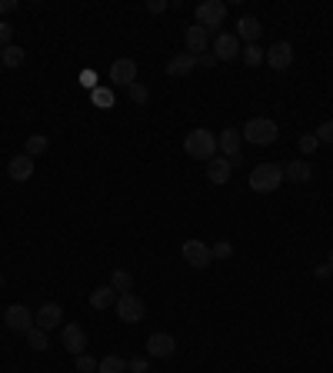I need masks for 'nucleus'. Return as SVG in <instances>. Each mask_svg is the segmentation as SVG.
<instances>
[{
  "label": "nucleus",
  "mask_w": 333,
  "mask_h": 373,
  "mask_svg": "<svg viewBox=\"0 0 333 373\" xmlns=\"http://www.w3.org/2000/svg\"><path fill=\"white\" fill-rule=\"evenodd\" d=\"M184 150L193 157V160H213L217 150H220V144H217V133L197 127V131H190L184 137Z\"/></svg>",
  "instance_id": "nucleus-1"
},
{
  "label": "nucleus",
  "mask_w": 333,
  "mask_h": 373,
  "mask_svg": "<svg viewBox=\"0 0 333 373\" xmlns=\"http://www.w3.org/2000/svg\"><path fill=\"white\" fill-rule=\"evenodd\" d=\"M240 137H247V144L270 147L280 137V127H277V120H270V117H254V120H247V127L240 131Z\"/></svg>",
  "instance_id": "nucleus-2"
},
{
  "label": "nucleus",
  "mask_w": 333,
  "mask_h": 373,
  "mask_svg": "<svg viewBox=\"0 0 333 373\" xmlns=\"http://www.w3.org/2000/svg\"><path fill=\"white\" fill-rule=\"evenodd\" d=\"M280 184H283V167L277 164H257L250 170V190L257 193H274Z\"/></svg>",
  "instance_id": "nucleus-3"
},
{
  "label": "nucleus",
  "mask_w": 333,
  "mask_h": 373,
  "mask_svg": "<svg viewBox=\"0 0 333 373\" xmlns=\"http://www.w3.org/2000/svg\"><path fill=\"white\" fill-rule=\"evenodd\" d=\"M223 17H227V3H220V0H204V3H197V23H200L204 30L220 27Z\"/></svg>",
  "instance_id": "nucleus-4"
},
{
  "label": "nucleus",
  "mask_w": 333,
  "mask_h": 373,
  "mask_svg": "<svg viewBox=\"0 0 333 373\" xmlns=\"http://www.w3.org/2000/svg\"><path fill=\"white\" fill-rule=\"evenodd\" d=\"M147 314V307H144V300L137 297V294H120L117 297V317L124 320V323H140Z\"/></svg>",
  "instance_id": "nucleus-5"
},
{
  "label": "nucleus",
  "mask_w": 333,
  "mask_h": 373,
  "mask_svg": "<svg viewBox=\"0 0 333 373\" xmlns=\"http://www.w3.org/2000/svg\"><path fill=\"white\" fill-rule=\"evenodd\" d=\"M60 347L74 356L87 354V330H84L80 323H67V327L60 330Z\"/></svg>",
  "instance_id": "nucleus-6"
},
{
  "label": "nucleus",
  "mask_w": 333,
  "mask_h": 373,
  "mask_svg": "<svg viewBox=\"0 0 333 373\" xmlns=\"http://www.w3.org/2000/svg\"><path fill=\"white\" fill-rule=\"evenodd\" d=\"M184 260L193 267V270H207L210 267V260H213V254H210V247H207L204 240H184Z\"/></svg>",
  "instance_id": "nucleus-7"
},
{
  "label": "nucleus",
  "mask_w": 333,
  "mask_h": 373,
  "mask_svg": "<svg viewBox=\"0 0 333 373\" xmlns=\"http://www.w3.org/2000/svg\"><path fill=\"white\" fill-rule=\"evenodd\" d=\"M3 323H7V330H14V334H27V330L34 327V314H30L23 303H14V307H7Z\"/></svg>",
  "instance_id": "nucleus-8"
},
{
  "label": "nucleus",
  "mask_w": 333,
  "mask_h": 373,
  "mask_svg": "<svg viewBox=\"0 0 333 373\" xmlns=\"http://www.w3.org/2000/svg\"><path fill=\"white\" fill-rule=\"evenodd\" d=\"M220 153H227V160H230V167H237V164H243V157H240V144H243V137L240 131H234V127H227V131L220 133Z\"/></svg>",
  "instance_id": "nucleus-9"
},
{
  "label": "nucleus",
  "mask_w": 333,
  "mask_h": 373,
  "mask_svg": "<svg viewBox=\"0 0 333 373\" xmlns=\"http://www.w3.org/2000/svg\"><path fill=\"white\" fill-rule=\"evenodd\" d=\"M111 80L117 84V87H130V84H137V60H130V57L113 60L111 64Z\"/></svg>",
  "instance_id": "nucleus-10"
},
{
  "label": "nucleus",
  "mask_w": 333,
  "mask_h": 373,
  "mask_svg": "<svg viewBox=\"0 0 333 373\" xmlns=\"http://www.w3.org/2000/svg\"><path fill=\"white\" fill-rule=\"evenodd\" d=\"M7 177H10V180H17V184L30 180V177H34V157H27V153L10 157V160H7Z\"/></svg>",
  "instance_id": "nucleus-11"
},
{
  "label": "nucleus",
  "mask_w": 333,
  "mask_h": 373,
  "mask_svg": "<svg viewBox=\"0 0 333 373\" xmlns=\"http://www.w3.org/2000/svg\"><path fill=\"white\" fill-rule=\"evenodd\" d=\"M267 64H270L274 70H287V67L294 64V47H290L287 40H277V44L267 50Z\"/></svg>",
  "instance_id": "nucleus-12"
},
{
  "label": "nucleus",
  "mask_w": 333,
  "mask_h": 373,
  "mask_svg": "<svg viewBox=\"0 0 333 373\" xmlns=\"http://www.w3.org/2000/svg\"><path fill=\"white\" fill-rule=\"evenodd\" d=\"M173 350H177V340H173L170 334H150L147 336V354L150 356L166 360V356H173Z\"/></svg>",
  "instance_id": "nucleus-13"
},
{
  "label": "nucleus",
  "mask_w": 333,
  "mask_h": 373,
  "mask_svg": "<svg viewBox=\"0 0 333 373\" xmlns=\"http://www.w3.org/2000/svg\"><path fill=\"white\" fill-rule=\"evenodd\" d=\"M193 67H197V57L193 54H173L166 60V77H190L193 74Z\"/></svg>",
  "instance_id": "nucleus-14"
},
{
  "label": "nucleus",
  "mask_w": 333,
  "mask_h": 373,
  "mask_svg": "<svg viewBox=\"0 0 333 373\" xmlns=\"http://www.w3.org/2000/svg\"><path fill=\"white\" fill-rule=\"evenodd\" d=\"M60 320H64L60 303H44V307L37 310V317H34V327H40V330H54V327H60Z\"/></svg>",
  "instance_id": "nucleus-15"
},
{
  "label": "nucleus",
  "mask_w": 333,
  "mask_h": 373,
  "mask_svg": "<svg viewBox=\"0 0 333 373\" xmlns=\"http://www.w3.org/2000/svg\"><path fill=\"white\" fill-rule=\"evenodd\" d=\"M213 50H217V60H234V57H240V40H237V34H217Z\"/></svg>",
  "instance_id": "nucleus-16"
},
{
  "label": "nucleus",
  "mask_w": 333,
  "mask_h": 373,
  "mask_svg": "<svg viewBox=\"0 0 333 373\" xmlns=\"http://www.w3.org/2000/svg\"><path fill=\"white\" fill-rule=\"evenodd\" d=\"M230 173H234L230 160H223V157H213V160H207V180H210V184L223 186L227 180H230Z\"/></svg>",
  "instance_id": "nucleus-17"
},
{
  "label": "nucleus",
  "mask_w": 333,
  "mask_h": 373,
  "mask_svg": "<svg viewBox=\"0 0 333 373\" xmlns=\"http://www.w3.org/2000/svg\"><path fill=\"white\" fill-rule=\"evenodd\" d=\"M263 34L257 17H240L237 20V40H247V44H257V37Z\"/></svg>",
  "instance_id": "nucleus-18"
},
{
  "label": "nucleus",
  "mask_w": 333,
  "mask_h": 373,
  "mask_svg": "<svg viewBox=\"0 0 333 373\" xmlns=\"http://www.w3.org/2000/svg\"><path fill=\"white\" fill-rule=\"evenodd\" d=\"M207 50V30L197 23V27H187V54L200 57Z\"/></svg>",
  "instance_id": "nucleus-19"
},
{
  "label": "nucleus",
  "mask_w": 333,
  "mask_h": 373,
  "mask_svg": "<svg viewBox=\"0 0 333 373\" xmlns=\"http://www.w3.org/2000/svg\"><path fill=\"white\" fill-rule=\"evenodd\" d=\"M283 177H290L294 184H307V180L314 177V170H310V164H307V160H290V164H287V170H283Z\"/></svg>",
  "instance_id": "nucleus-20"
},
{
  "label": "nucleus",
  "mask_w": 333,
  "mask_h": 373,
  "mask_svg": "<svg viewBox=\"0 0 333 373\" xmlns=\"http://www.w3.org/2000/svg\"><path fill=\"white\" fill-rule=\"evenodd\" d=\"M113 294H117L113 287H97V290L91 294V307L93 310H107V307H113Z\"/></svg>",
  "instance_id": "nucleus-21"
},
{
  "label": "nucleus",
  "mask_w": 333,
  "mask_h": 373,
  "mask_svg": "<svg viewBox=\"0 0 333 373\" xmlns=\"http://www.w3.org/2000/svg\"><path fill=\"white\" fill-rule=\"evenodd\" d=\"M23 57H27V50L17 47V44H10V47H3V50H0V64H3V67H20V64H23Z\"/></svg>",
  "instance_id": "nucleus-22"
},
{
  "label": "nucleus",
  "mask_w": 333,
  "mask_h": 373,
  "mask_svg": "<svg viewBox=\"0 0 333 373\" xmlns=\"http://www.w3.org/2000/svg\"><path fill=\"white\" fill-rule=\"evenodd\" d=\"M127 370V360L124 356H104L100 363H97V373H124Z\"/></svg>",
  "instance_id": "nucleus-23"
},
{
  "label": "nucleus",
  "mask_w": 333,
  "mask_h": 373,
  "mask_svg": "<svg viewBox=\"0 0 333 373\" xmlns=\"http://www.w3.org/2000/svg\"><path fill=\"white\" fill-rule=\"evenodd\" d=\"M111 287L117 290V294H130V287H133V274H130V270H113Z\"/></svg>",
  "instance_id": "nucleus-24"
},
{
  "label": "nucleus",
  "mask_w": 333,
  "mask_h": 373,
  "mask_svg": "<svg viewBox=\"0 0 333 373\" xmlns=\"http://www.w3.org/2000/svg\"><path fill=\"white\" fill-rule=\"evenodd\" d=\"M47 147H50V140L44 137V133H34V137H27V157H40V153H47Z\"/></svg>",
  "instance_id": "nucleus-25"
},
{
  "label": "nucleus",
  "mask_w": 333,
  "mask_h": 373,
  "mask_svg": "<svg viewBox=\"0 0 333 373\" xmlns=\"http://www.w3.org/2000/svg\"><path fill=\"white\" fill-rule=\"evenodd\" d=\"M27 347H34L37 354H44L50 343H47V330H40V327H30L27 330Z\"/></svg>",
  "instance_id": "nucleus-26"
},
{
  "label": "nucleus",
  "mask_w": 333,
  "mask_h": 373,
  "mask_svg": "<svg viewBox=\"0 0 333 373\" xmlns=\"http://www.w3.org/2000/svg\"><path fill=\"white\" fill-rule=\"evenodd\" d=\"M243 60H247V67H257V64H263V60H267V50H260L257 44H247Z\"/></svg>",
  "instance_id": "nucleus-27"
},
{
  "label": "nucleus",
  "mask_w": 333,
  "mask_h": 373,
  "mask_svg": "<svg viewBox=\"0 0 333 373\" xmlns=\"http://www.w3.org/2000/svg\"><path fill=\"white\" fill-rule=\"evenodd\" d=\"M93 104H97L100 111H107V107H113V93L107 90V87H93Z\"/></svg>",
  "instance_id": "nucleus-28"
},
{
  "label": "nucleus",
  "mask_w": 333,
  "mask_h": 373,
  "mask_svg": "<svg viewBox=\"0 0 333 373\" xmlns=\"http://www.w3.org/2000/svg\"><path fill=\"white\" fill-rule=\"evenodd\" d=\"M127 93H130V100H133V104H147V100H150V90L144 87V84H130Z\"/></svg>",
  "instance_id": "nucleus-29"
},
{
  "label": "nucleus",
  "mask_w": 333,
  "mask_h": 373,
  "mask_svg": "<svg viewBox=\"0 0 333 373\" xmlns=\"http://www.w3.org/2000/svg\"><path fill=\"white\" fill-rule=\"evenodd\" d=\"M314 137L320 140V144H333V120H327V124H320L314 131Z\"/></svg>",
  "instance_id": "nucleus-30"
},
{
  "label": "nucleus",
  "mask_w": 333,
  "mask_h": 373,
  "mask_svg": "<svg viewBox=\"0 0 333 373\" xmlns=\"http://www.w3.org/2000/svg\"><path fill=\"white\" fill-rule=\"evenodd\" d=\"M210 254H213V257H217V260H227V257H230V254H234V243H227V240L213 243V247H210Z\"/></svg>",
  "instance_id": "nucleus-31"
},
{
  "label": "nucleus",
  "mask_w": 333,
  "mask_h": 373,
  "mask_svg": "<svg viewBox=\"0 0 333 373\" xmlns=\"http://www.w3.org/2000/svg\"><path fill=\"white\" fill-rule=\"evenodd\" d=\"M316 147H320V140H316L314 133H303V137H300V153H307V157H310Z\"/></svg>",
  "instance_id": "nucleus-32"
},
{
  "label": "nucleus",
  "mask_w": 333,
  "mask_h": 373,
  "mask_svg": "<svg viewBox=\"0 0 333 373\" xmlns=\"http://www.w3.org/2000/svg\"><path fill=\"white\" fill-rule=\"evenodd\" d=\"M77 370H80V373H93V370H97V360H93L91 354H80V356H77Z\"/></svg>",
  "instance_id": "nucleus-33"
},
{
  "label": "nucleus",
  "mask_w": 333,
  "mask_h": 373,
  "mask_svg": "<svg viewBox=\"0 0 333 373\" xmlns=\"http://www.w3.org/2000/svg\"><path fill=\"white\" fill-rule=\"evenodd\" d=\"M127 370L130 373H147V360H144V356H133V360H127Z\"/></svg>",
  "instance_id": "nucleus-34"
},
{
  "label": "nucleus",
  "mask_w": 333,
  "mask_h": 373,
  "mask_svg": "<svg viewBox=\"0 0 333 373\" xmlns=\"http://www.w3.org/2000/svg\"><path fill=\"white\" fill-rule=\"evenodd\" d=\"M10 37H14V27L10 23H0V50L10 47Z\"/></svg>",
  "instance_id": "nucleus-35"
},
{
  "label": "nucleus",
  "mask_w": 333,
  "mask_h": 373,
  "mask_svg": "<svg viewBox=\"0 0 333 373\" xmlns=\"http://www.w3.org/2000/svg\"><path fill=\"white\" fill-rule=\"evenodd\" d=\"M197 67H217V54H200L197 57Z\"/></svg>",
  "instance_id": "nucleus-36"
},
{
  "label": "nucleus",
  "mask_w": 333,
  "mask_h": 373,
  "mask_svg": "<svg viewBox=\"0 0 333 373\" xmlns=\"http://www.w3.org/2000/svg\"><path fill=\"white\" fill-rule=\"evenodd\" d=\"M147 10H150V14H164V10H166V0H150Z\"/></svg>",
  "instance_id": "nucleus-37"
},
{
  "label": "nucleus",
  "mask_w": 333,
  "mask_h": 373,
  "mask_svg": "<svg viewBox=\"0 0 333 373\" xmlns=\"http://www.w3.org/2000/svg\"><path fill=\"white\" fill-rule=\"evenodd\" d=\"M93 80H97L93 70H84V74H80V84H84V87H93Z\"/></svg>",
  "instance_id": "nucleus-38"
},
{
  "label": "nucleus",
  "mask_w": 333,
  "mask_h": 373,
  "mask_svg": "<svg viewBox=\"0 0 333 373\" xmlns=\"http://www.w3.org/2000/svg\"><path fill=\"white\" fill-rule=\"evenodd\" d=\"M14 7H17V3H14V0H0V14H10V10H14Z\"/></svg>",
  "instance_id": "nucleus-39"
},
{
  "label": "nucleus",
  "mask_w": 333,
  "mask_h": 373,
  "mask_svg": "<svg viewBox=\"0 0 333 373\" xmlns=\"http://www.w3.org/2000/svg\"><path fill=\"white\" fill-rule=\"evenodd\" d=\"M330 270H333V254H330Z\"/></svg>",
  "instance_id": "nucleus-40"
}]
</instances>
